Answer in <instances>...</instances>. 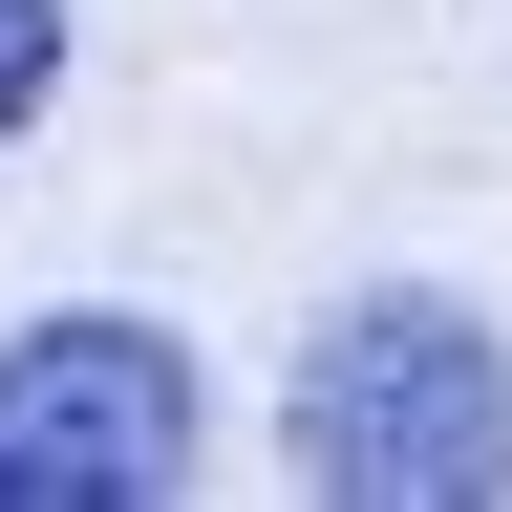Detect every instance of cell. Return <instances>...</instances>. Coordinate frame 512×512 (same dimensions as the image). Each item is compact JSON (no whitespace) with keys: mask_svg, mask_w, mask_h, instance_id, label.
<instances>
[{"mask_svg":"<svg viewBox=\"0 0 512 512\" xmlns=\"http://www.w3.org/2000/svg\"><path fill=\"white\" fill-rule=\"evenodd\" d=\"M278 448H299V491H342V512H491V491H512V363H491L470 299L363 278V299L299 342Z\"/></svg>","mask_w":512,"mask_h":512,"instance_id":"1","label":"cell"},{"mask_svg":"<svg viewBox=\"0 0 512 512\" xmlns=\"http://www.w3.org/2000/svg\"><path fill=\"white\" fill-rule=\"evenodd\" d=\"M150 491H192V342L22 320L0 342V512H150Z\"/></svg>","mask_w":512,"mask_h":512,"instance_id":"2","label":"cell"},{"mask_svg":"<svg viewBox=\"0 0 512 512\" xmlns=\"http://www.w3.org/2000/svg\"><path fill=\"white\" fill-rule=\"evenodd\" d=\"M43 86H64V0H0V128H43Z\"/></svg>","mask_w":512,"mask_h":512,"instance_id":"3","label":"cell"}]
</instances>
